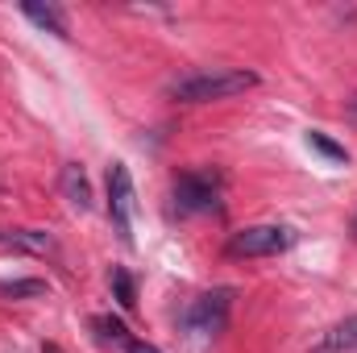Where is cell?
<instances>
[{"label":"cell","mask_w":357,"mask_h":353,"mask_svg":"<svg viewBox=\"0 0 357 353\" xmlns=\"http://www.w3.org/2000/svg\"><path fill=\"white\" fill-rule=\"evenodd\" d=\"M250 88H258V75L245 67H204V71H187L171 80L167 96L178 104H212V100H233Z\"/></svg>","instance_id":"cell-1"},{"label":"cell","mask_w":357,"mask_h":353,"mask_svg":"<svg viewBox=\"0 0 357 353\" xmlns=\"http://www.w3.org/2000/svg\"><path fill=\"white\" fill-rule=\"evenodd\" d=\"M295 246V229L291 225H250V229H237L229 237V254L233 258H270V254H282Z\"/></svg>","instance_id":"cell-2"},{"label":"cell","mask_w":357,"mask_h":353,"mask_svg":"<svg viewBox=\"0 0 357 353\" xmlns=\"http://www.w3.org/2000/svg\"><path fill=\"white\" fill-rule=\"evenodd\" d=\"M220 204V175L216 171H183L175 179V212L178 216H199Z\"/></svg>","instance_id":"cell-3"},{"label":"cell","mask_w":357,"mask_h":353,"mask_svg":"<svg viewBox=\"0 0 357 353\" xmlns=\"http://www.w3.org/2000/svg\"><path fill=\"white\" fill-rule=\"evenodd\" d=\"M133 208H137L133 175H129L125 163H112L108 167V216H112V225L125 241H133Z\"/></svg>","instance_id":"cell-4"},{"label":"cell","mask_w":357,"mask_h":353,"mask_svg":"<svg viewBox=\"0 0 357 353\" xmlns=\"http://www.w3.org/2000/svg\"><path fill=\"white\" fill-rule=\"evenodd\" d=\"M229 303H233V291H229V287H220V291H212V295H199V299L191 303V312H187V324H191L195 333H204V337H216V333L229 324Z\"/></svg>","instance_id":"cell-5"},{"label":"cell","mask_w":357,"mask_h":353,"mask_svg":"<svg viewBox=\"0 0 357 353\" xmlns=\"http://www.w3.org/2000/svg\"><path fill=\"white\" fill-rule=\"evenodd\" d=\"M349 350H357V316H345L328 333H320L312 353H349Z\"/></svg>","instance_id":"cell-6"},{"label":"cell","mask_w":357,"mask_h":353,"mask_svg":"<svg viewBox=\"0 0 357 353\" xmlns=\"http://www.w3.org/2000/svg\"><path fill=\"white\" fill-rule=\"evenodd\" d=\"M59 183H63L67 204L79 208V212H88L91 208V183H88V175H84V167H79V163H67L63 175H59Z\"/></svg>","instance_id":"cell-7"},{"label":"cell","mask_w":357,"mask_h":353,"mask_svg":"<svg viewBox=\"0 0 357 353\" xmlns=\"http://www.w3.org/2000/svg\"><path fill=\"white\" fill-rule=\"evenodd\" d=\"M21 13L38 25V29H46V33H54V38H71L67 33V17L54 8V4H38V0H25L21 4Z\"/></svg>","instance_id":"cell-8"},{"label":"cell","mask_w":357,"mask_h":353,"mask_svg":"<svg viewBox=\"0 0 357 353\" xmlns=\"http://www.w3.org/2000/svg\"><path fill=\"white\" fill-rule=\"evenodd\" d=\"M4 246L13 250H25V254H50L54 250V237L46 229H17V233H0Z\"/></svg>","instance_id":"cell-9"},{"label":"cell","mask_w":357,"mask_h":353,"mask_svg":"<svg viewBox=\"0 0 357 353\" xmlns=\"http://www.w3.org/2000/svg\"><path fill=\"white\" fill-rule=\"evenodd\" d=\"M50 287H46V278H4L0 283V295H8V299H42Z\"/></svg>","instance_id":"cell-10"},{"label":"cell","mask_w":357,"mask_h":353,"mask_svg":"<svg viewBox=\"0 0 357 353\" xmlns=\"http://www.w3.org/2000/svg\"><path fill=\"white\" fill-rule=\"evenodd\" d=\"M112 291H116V303L125 308V312H133L137 308V287H133V274L125 270V266H112Z\"/></svg>","instance_id":"cell-11"},{"label":"cell","mask_w":357,"mask_h":353,"mask_svg":"<svg viewBox=\"0 0 357 353\" xmlns=\"http://www.w3.org/2000/svg\"><path fill=\"white\" fill-rule=\"evenodd\" d=\"M307 146H312V150H320V154H324L328 163H349L345 146H337V142H333L328 133H320V129H312V133H307Z\"/></svg>","instance_id":"cell-12"},{"label":"cell","mask_w":357,"mask_h":353,"mask_svg":"<svg viewBox=\"0 0 357 353\" xmlns=\"http://www.w3.org/2000/svg\"><path fill=\"white\" fill-rule=\"evenodd\" d=\"M96 329H100V337H104V341H121V345L129 341V329H125L116 316H96Z\"/></svg>","instance_id":"cell-13"},{"label":"cell","mask_w":357,"mask_h":353,"mask_svg":"<svg viewBox=\"0 0 357 353\" xmlns=\"http://www.w3.org/2000/svg\"><path fill=\"white\" fill-rule=\"evenodd\" d=\"M125 353H162V350L150 345V341H142V337H129V341H125Z\"/></svg>","instance_id":"cell-14"},{"label":"cell","mask_w":357,"mask_h":353,"mask_svg":"<svg viewBox=\"0 0 357 353\" xmlns=\"http://www.w3.org/2000/svg\"><path fill=\"white\" fill-rule=\"evenodd\" d=\"M46 353H63V350H59V345H46Z\"/></svg>","instance_id":"cell-15"},{"label":"cell","mask_w":357,"mask_h":353,"mask_svg":"<svg viewBox=\"0 0 357 353\" xmlns=\"http://www.w3.org/2000/svg\"><path fill=\"white\" fill-rule=\"evenodd\" d=\"M354 233H357V220H354Z\"/></svg>","instance_id":"cell-16"}]
</instances>
